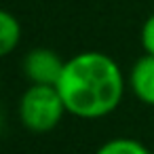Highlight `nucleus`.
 Segmentation results:
<instances>
[{"instance_id": "obj_1", "label": "nucleus", "mask_w": 154, "mask_h": 154, "mask_svg": "<svg viewBox=\"0 0 154 154\" xmlns=\"http://www.w3.org/2000/svg\"><path fill=\"white\" fill-rule=\"evenodd\" d=\"M55 87L70 116L99 120L122 103L127 76L108 53L82 51L66 59L61 78Z\"/></svg>"}, {"instance_id": "obj_2", "label": "nucleus", "mask_w": 154, "mask_h": 154, "mask_svg": "<svg viewBox=\"0 0 154 154\" xmlns=\"http://www.w3.org/2000/svg\"><path fill=\"white\" fill-rule=\"evenodd\" d=\"M68 114L63 99L53 85H30L17 103L19 122L30 133H49L53 131L63 116Z\"/></svg>"}, {"instance_id": "obj_3", "label": "nucleus", "mask_w": 154, "mask_h": 154, "mask_svg": "<svg viewBox=\"0 0 154 154\" xmlns=\"http://www.w3.org/2000/svg\"><path fill=\"white\" fill-rule=\"evenodd\" d=\"M66 59L49 47H36L23 55L21 70L30 85H57L63 72Z\"/></svg>"}, {"instance_id": "obj_4", "label": "nucleus", "mask_w": 154, "mask_h": 154, "mask_svg": "<svg viewBox=\"0 0 154 154\" xmlns=\"http://www.w3.org/2000/svg\"><path fill=\"white\" fill-rule=\"evenodd\" d=\"M127 87L143 106L154 108V55H141L129 70Z\"/></svg>"}, {"instance_id": "obj_5", "label": "nucleus", "mask_w": 154, "mask_h": 154, "mask_svg": "<svg viewBox=\"0 0 154 154\" xmlns=\"http://www.w3.org/2000/svg\"><path fill=\"white\" fill-rule=\"evenodd\" d=\"M21 23L19 19L7 11V9H0V59L9 57L21 42Z\"/></svg>"}, {"instance_id": "obj_6", "label": "nucleus", "mask_w": 154, "mask_h": 154, "mask_svg": "<svg viewBox=\"0 0 154 154\" xmlns=\"http://www.w3.org/2000/svg\"><path fill=\"white\" fill-rule=\"evenodd\" d=\"M95 154H152V150L133 137H112L103 141Z\"/></svg>"}, {"instance_id": "obj_7", "label": "nucleus", "mask_w": 154, "mask_h": 154, "mask_svg": "<svg viewBox=\"0 0 154 154\" xmlns=\"http://www.w3.org/2000/svg\"><path fill=\"white\" fill-rule=\"evenodd\" d=\"M139 45H141V49H143L146 55H154V13H150L146 17V21L141 23Z\"/></svg>"}, {"instance_id": "obj_8", "label": "nucleus", "mask_w": 154, "mask_h": 154, "mask_svg": "<svg viewBox=\"0 0 154 154\" xmlns=\"http://www.w3.org/2000/svg\"><path fill=\"white\" fill-rule=\"evenodd\" d=\"M0 89H2V74H0Z\"/></svg>"}, {"instance_id": "obj_9", "label": "nucleus", "mask_w": 154, "mask_h": 154, "mask_svg": "<svg viewBox=\"0 0 154 154\" xmlns=\"http://www.w3.org/2000/svg\"><path fill=\"white\" fill-rule=\"evenodd\" d=\"M0 125H2V120H0Z\"/></svg>"}, {"instance_id": "obj_10", "label": "nucleus", "mask_w": 154, "mask_h": 154, "mask_svg": "<svg viewBox=\"0 0 154 154\" xmlns=\"http://www.w3.org/2000/svg\"><path fill=\"white\" fill-rule=\"evenodd\" d=\"M152 154H154V150H152Z\"/></svg>"}]
</instances>
